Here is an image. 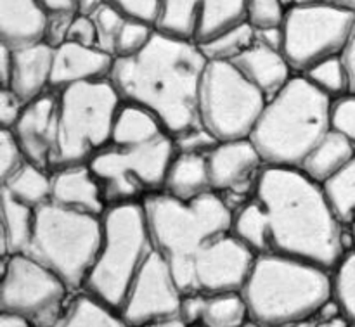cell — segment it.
I'll list each match as a JSON object with an SVG mask.
<instances>
[{
	"label": "cell",
	"instance_id": "obj_20",
	"mask_svg": "<svg viewBox=\"0 0 355 327\" xmlns=\"http://www.w3.org/2000/svg\"><path fill=\"white\" fill-rule=\"evenodd\" d=\"M54 51L55 48L45 42L12 51V73L6 89L16 94L24 104L33 103L38 97L52 92Z\"/></svg>",
	"mask_w": 355,
	"mask_h": 327
},
{
	"label": "cell",
	"instance_id": "obj_47",
	"mask_svg": "<svg viewBox=\"0 0 355 327\" xmlns=\"http://www.w3.org/2000/svg\"><path fill=\"white\" fill-rule=\"evenodd\" d=\"M49 14L76 12V0H38Z\"/></svg>",
	"mask_w": 355,
	"mask_h": 327
},
{
	"label": "cell",
	"instance_id": "obj_40",
	"mask_svg": "<svg viewBox=\"0 0 355 327\" xmlns=\"http://www.w3.org/2000/svg\"><path fill=\"white\" fill-rule=\"evenodd\" d=\"M173 139V144H175L177 152H186V154H201L207 156L211 149L215 148L220 142L215 141L201 123L194 125L189 130L182 132V134L175 135Z\"/></svg>",
	"mask_w": 355,
	"mask_h": 327
},
{
	"label": "cell",
	"instance_id": "obj_3",
	"mask_svg": "<svg viewBox=\"0 0 355 327\" xmlns=\"http://www.w3.org/2000/svg\"><path fill=\"white\" fill-rule=\"evenodd\" d=\"M250 319L263 327L312 322L333 300L331 272L283 256H257L241 290Z\"/></svg>",
	"mask_w": 355,
	"mask_h": 327
},
{
	"label": "cell",
	"instance_id": "obj_33",
	"mask_svg": "<svg viewBox=\"0 0 355 327\" xmlns=\"http://www.w3.org/2000/svg\"><path fill=\"white\" fill-rule=\"evenodd\" d=\"M333 300L343 317L355 327V249H347L343 258L331 272Z\"/></svg>",
	"mask_w": 355,
	"mask_h": 327
},
{
	"label": "cell",
	"instance_id": "obj_31",
	"mask_svg": "<svg viewBox=\"0 0 355 327\" xmlns=\"http://www.w3.org/2000/svg\"><path fill=\"white\" fill-rule=\"evenodd\" d=\"M255 42V28L248 21H245V23L224 31L218 37L211 38L207 44L200 45V48L208 61L232 62L238 55L248 51Z\"/></svg>",
	"mask_w": 355,
	"mask_h": 327
},
{
	"label": "cell",
	"instance_id": "obj_19",
	"mask_svg": "<svg viewBox=\"0 0 355 327\" xmlns=\"http://www.w3.org/2000/svg\"><path fill=\"white\" fill-rule=\"evenodd\" d=\"M52 204L76 213L103 217L107 210L103 189L90 165L52 170Z\"/></svg>",
	"mask_w": 355,
	"mask_h": 327
},
{
	"label": "cell",
	"instance_id": "obj_29",
	"mask_svg": "<svg viewBox=\"0 0 355 327\" xmlns=\"http://www.w3.org/2000/svg\"><path fill=\"white\" fill-rule=\"evenodd\" d=\"M54 327H132L123 315L87 293H76Z\"/></svg>",
	"mask_w": 355,
	"mask_h": 327
},
{
	"label": "cell",
	"instance_id": "obj_26",
	"mask_svg": "<svg viewBox=\"0 0 355 327\" xmlns=\"http://www.w3.org/2000/svg\"><path fill=\"white\" fill-rule=\"evenodd\" d=\"M37 211L14 200L9 193L0 189V245L2 260L9 256L24 255L28 251L35 231Z\"/></svg>",
	"mask_w": 355,
	"mask_h": 327
},
{
	"label": "cell",
	"instance_id": "obj_49",
	"mask_svg": "<svg viewBox=\"0 0 355 327\" xmlns=\"http://www.w3.org/2000/svg\"><path fill=\"white\" fill-rule=\"evenodd\" d=\"M295 6H302V3H321V6H335L342 7V9H349L355 12V0H293Z\"/></svg>",
	"mask_w": 355,
	"mask_h": 327
},
{
	"label": "cell",
	"instance_id": "obj_23",
	"mask_svg": "<svg viewBox=\"0 0 355 327\" xmlns=\"http://www.w3.org/2000/svg\"><path fill=\"white\" fill-rule=\"evenodd\" d=\"M232 64L257 90L266 96L267 100L279 94L295 76L283 52L266 47L259 42L238 55Z\"/></svg>",
	"mask_w": 355,
	"mask_h": 327
},
{
	"label": "cell",
	"instance_id": "obj_14",
	"mask_svg": "<svg viewBox=\"0 0 355 327\" xmlns=\"http://www.w3.org/2000/svg\"><path fill=\"white\" fill-rule=\"evenodd\" d=\"M182 300L184 294L168 263L153 249L118 312L132 327H144L179 319Z\"/></svg>",
	"mask_w": 355,
	"mask_h": 327
},
{
	"label": "cell",
	"instance_id": "obj_41",
	"mask_svg": "<svg viewBox=\"0 0 355 327\" xmlns=\"http://www.w3.org/2000/svg\"><path fill=\"white\" fill-rule=\"evenodd\" d=\"M76 17V12H55L49 14L47 30H45L44 42L51 45L52 48L61 47L68 40V31L71 28L73 19Z\"/></svg>",
	"mask_w": 355,
	"mask_h": 327
},
{
	"label": "cell",
	"instance_id": "obj_24",
	"mask_svg": "<svg viewBox=\"0 0 355 327\" xmlns=\"http://www.w3.org/2000/svg\"><path fill=\"white\" fill-rule=\"evenodd\" d=\"M165 135H168V132L151 111L121 100V106L114 118L110 148H141L159 141Z\"/></svg>",
	"mask_w": 355,
	"mask_h": 327
},
{
	"label": "cell",
	"instance_id": "obj_21",
	"mask_svg": "<svg viewBox=\"0 0 355 327\" xmlns=\"http://www.w3.org/2000/svg\"><path fill=\"white\" fill-rule=\"evenodd\" d=\"M49 12L38 0H0V45L10 51L42 44Z\"/></svg>",
	"mask_w": 355,
	"mask_h": 327
},
{
	"label": "cell",
	"instance_id": "obj_43",
	"mask_svg": "<svg viewBox=\"0 0 355 327\" xmlns=\"http://www.w3.org/2000/svg\"><path fill=\"white\" fill-rule=\"evenodd\" d=\"M66 42L85 45V47H97V31L94 21L90 17H83L76 14L68 31V40Z\"/></svg>",
	"mask_w": 355,
	"mask_h": 327
},
{
	"label": "cell",
	"instance_id": "obj_13",
	"mask_svg": "<svg viewBox=\"0 0 355 327\" xmlns=\"http://www.w3.org/2000/svg\"><path fill=\"white\" fill-rule=\"evenodd\" d=\"M257 255L232 232L191 262L177 284L187 294L241 293Z\"/></svg>",
	"mask_w": 355,
	"mask_h": 327
},
{
	"label": "cell",
	"instance_id": "obj_38",
	"mask_svg": "<svg viewBox=\"0 0 355 327\" xmlns=\"http://www.w3.org/2000/svg\"><path fill=\"white\" fill-rule=\"evenodd\" d=\"M329 123L333 132L343 135L355 145V94H347L331 100Z\"/></svg>",
	"mask_w": 355,
	"mask_h": 327
},
{
	"label": "cell",
	"instance_id": "obj_34",
	"mask_svg": "<svg viewBox=\"0 0 355 327\" xmlns=\"http://www.w3.org/2000/svg\"><path fill=\"white\" fill-rule=\"evenodd\" d=\"M155 33L156 28L127 19L118 35L116 45H114V59H127L137 55L151 44Z\"/></svg>",
	"mask_w": 355,
	"mask_h": 327
},
{
	"label": "cell",
	"instance_id": "obj_22",
	"mask_svg": "<svg viewBox=\"0 0 355 327\" xmlns=\"http://www.w3.org/2000/svg\"><path fill=\"white\" fill-rule=\"evenodd\" d=\"M179 319L189 327H241L250 314L241 293L187 294Z\"/></svg>",
	"mask_w": 355,
	"mask_h": 327
},
{
	"label": "cell",
	"instance_id": "obj_27",
	"mask_svg": "<svg viewBox=\"0 0 355 327\" xmlns=\"http://www.w3.org/2000/svg\"><path fill=\"white\" fill-rule=\"evenodd\" d=\"M210 193L207 156L177 152L166 173L163 194L179 201H193Z\"/></svg>",
	"mask_w": 355,
	"mask_h": 327
},
{
	"label": "cell",
	"instance_id": "obj_45",
	"mask_svg": "<svg viewBox=\"0 0 355 327\" xmlns=\"http://www.w3.org/2000/svg\"><path fill=\"white\" fill-rule=\"evenodd\" d=\"M340 58H342L343 66H345L347 69V75H349L350 94H355V26L349 42H347L345 48H343L342 54H340Z\"/></svg>",
	"mask_w": 355,
	"mask_h": 327
},
{
	"label": "cell",
	"instance_id": "obj_37",
	"mask_svg": "<svg viewBox=\"0 0 355 327\" xmlns=\"http://www.w3.org/2000/svg\"><path fill=\"white\" fill-rule=\"evenodd\" d=\"M97 31V48L114 58V45L125 24V17L106 2V6L92 17Z\"/></svg>",
	"mask_w": 355,
	"mask_h": 327
},
{
	"label": "cell",
	"instance_id": "obj_44",
	"mask_svg": "<svg viewBox=\"0 0 355 327\" xmlns=\"http://www.w3.org/2000/svg\"><path fill=\"white\" fill-rule=\"evenodd\" d=\"M257 42L266 47L274 48V51L283 52L284 45V31L283 26H272V28H262V30H255Z\"/></svg>",
	"mask_w": 355,
	"mask_h": 327
},
{
	"label": "cell",
	"instance_id": "obj_5",
	"mask_svg": "<svg viewBox=\"0 0 355 327\" xmlns=\"http://www.w3.org/2000/svg\"><path fill=\"white\" fill-rule=\"evenodd\" d=\"M149 234L175 281L194 258L234 232V210L218 194L179 201L159 193L142 201Z\"/></svg>",
	"mask_w": 355,
	"mask_h": 327
},
{
	"label": "cell",
	"instance_id": "obj_2",
	"mask_svg": "<svg viewBox=\"0 0 355 327\" xmlns=\"http://www.w3.org/2000/svg\"><path fill=\"white\" fill-rule=\"evenodd\" d=\"M208 59L200 45L156 30L134 58L114 59L111 83L123 103L151 111L170 137L198 125V97Z\"/></svg>",
	"mask_w": 355,
	"mask_h": 327
},
{
	"label": "cell",
	"instance_id": "obj_52",
	"mask_svg": "<svg viewBox=\"0 0 355 327\" xmlns=\"http://www.w3.org/2000/svg\"><path fill=\"white\" fill-rule=\"evenodd\" d=\"M144 327H189L187 324H184L180 319H170V321H162V322H155V324H149Z\"/></svg>",
	"mask_w": 355,
	"mask_h": 327
},
{
	"label": "cell",
	"instance_id": "obj_53",
	"mask_svg": "<svg viewBox=\"0 0 355 327\" xmlns=\"http://www.w3.org/2000/svg\"><path fill=\"white\" fill-rule=\"evenodd\" d=\"M241 327H263V326L259 324V322H257V321H253V319H248V321H246Z\"/></svg>",
	"mask_w": 355,
	"mask_h": 327
},
{
	"label": "cell",
	"instance_id": "obj_42",
	"mask_svg": "<svg viewBox=\"0 0 355 327\" xmlns=\"http://www.w3.org/2000/svg\"><path fill=\"white\" fill-rule=\"evenodd\" d=\"M26 104L9 89H0V130H12Z\"/></svg>",
	"mask_w": 355,
	"mask_h": 327
},
{
	"label": "cell",
	"instance_id": "obj_11",
	"mask_svg": "<svg viewBox=\"0 0 355 327\" xmlns=\"http://www.w3.org/2000/svg\"><path fill=\"white\" fill-rule=\"evenodd\" d=\"M354 26V10L321 3L291 7L283 23V54L295 75L342 54Z\"/></svg>",
	"mask_w": 355,
	"mask_h": 327
},
{
	"label": "cell",
	"instance_id": "obj_25",
	"mask_svg": "<svg viewBox=\"0 0 355 327\" xmlns=\"http://www.w3.org/2000/svg\"><path fill=\"white\" fill-rule=\"evenodd\" d=\"M354 158L355 145L352 142L329 130L302 163L300 172L319 186L326 187L354 161Z\"/></svg>",
	"mask_w": 355,
	"mask_h": 327
},
{
	"label": "cell",
	"instance_id": "obj_8",
	"mask_svg": "<svg viewBox=\"0 0 355 327\" xmlns=\"http://www.w3.org/2000/svg\"><path fill=\"white\" fill-rule=\"evenodd\" d=\"M58 94V149L52 170L89 165L110 148L121 99L111 80L78 83Z\"/></svg>",
	"mask_w": 355,
	"mask_h": 327
},
{
	"label": "cell",
	"instance_id": "obj_17",
	"mask_svg": "<svg viewBox=\"0 0 355 327\" xmlns=\"http://www.w3.org/2000/svg\"><path fill=\"white\" fill-rule=\"evenodd\" d=\"M10 132L28 161L52 172L58 149V94L49 92L26 104Z\"/></svg>",
	"mask_w": 355,
	"mask_h": 327
},
{
	"label": "cell",
	"instance_id": "obj_36",
	"mask_svg": "<svg viewBox=\"0 0 355 327\" xmlns=\"http://www.w3.org/2000/svg\"><path fill=\"white\" fill-rule=\"evenodd\" d=\"M246 21L255 30L283 26L288 9L283 0H245Z\"/></svg>",
	"mask_w": 355,
	"mask_h": 327
},
{
	"label": "cell",
	"instance_id": "obj_1",
	"mask_svg": "<svg viewBox=\"0 0 355 327\" xmlns=\"http://www.w3.org/2000/svg\"><path fill=\"white\" fill-rule=\"evenodd\" d=\"M234 234L257 256L302 260L329 272L349 249L326 189L295 168H263L234 211Z\"/></svg>",
	"mask_w": 355,
	"mask_h": 327
},
{
	"label": "cell",
	"instance_id": "obj_10",
	"mask_svg": "<svg viewBox=\"0 0 355 327\" xmlns=\"http://www.w3.org/2000/svg\"><path fill=\"white\" fill-rule=\"evenodd\" d=\"M177 154L175 144L165 135L141 148H107L89 163L103 189L107 208L142 203L163 193L166 173Z\"/></svg>",
	"mask_w": 355,
	"mask_h": 327
},
{
	"label": "cell",
	"instance_id": "obj_54",
	"mask_svg": "<svg viewBox=\"0 0 355 327\" xmlns=\"http://www.w3.org/2000/svg\"><path fill=\"white\" fill-rule=\"evenodd\" d=\"M312 322H302V324H288V326H279V327H311Z\"/></svg>",
	"mask_w": 355,
	"mask_h": 327
},
{
	"label": "cell",
	"instance_id": "obj_6",
	"mask_svg": "<svg viewBox=\"0 0 355 327\" xmlns=\"http://www.w3.org/2000/svg\"><path fill=\"white\" fill-rule=\"evenodd\" d=\"M153 249L142 203L110 206L103 215V241L83 293L120 310Z\"/></svg>",
	"mask_w": 355,
	"mask_h": 327
},
{
	"label": "cell",
	"instance_id": "obj_30",
	"mask_svg": "<svg viewBox=\"0 0 355 327\" xmlns=\"http://www.w3.org/2000/svg\"><path fill=\"white\" fill-rule=\"evenodd\" d=\"M324 189L345 232L349 249H355V158Z\"/></svg>",
	"mask_w": 355,
	"mask_h": 327
},
{
	"label": "cell",
	"instance_id": "obj_28",
	"mask_svg": "<svg viewBox=\"0 0 355 327\" xmlns=\"http://www.w3.org/2000/svg\"><path fill=\"white\" fill-rule=\"evenodd\" d=\"M2 189L31 210H40L52 200V172L26 163L19 172L2 182Z\"/></svg>",
	"mask_w": 355,
	"mask_h": 327
},
{
	"label": "cell",
	"instance_id": "obj_15",
	"mask_svg": "<svg viewBox=\"0 0 355 327\" xmlns=\"http://www.w3.org/2000/svg\"><path fill=\"white\" fill-rule=\"evenodd\" d=\"M245 21V0H165L158 30L203 45Z\"/></svg>",
	"mask_w": 355,
	"mask_h": 327
},
{
	"label": "cell",
	"instance_id": "obj_12",
	"mask_svg": "<svg viewBox=\"0 0 355 327\" xmlns=\"http://www.w3.org/2000/svg\"><path fill=\"white\" fill-rule=\"evenodd\" d=\"M73 297L55 274L28 255L3 258L0 312L19 315L33 327H54Z\"/></svg>",
	"mask_w": 355,
	"mask_h": 327
},
{
	"label": "cell",
	"instance_id": "obj_50",
	"mask_svg": "<svg viewBox=\"0 0 355 327\" xmlns=\"http://www.w3.org/2000/svg\"><path fill=\"white\" fill-rule=\"evenodd\" d=\"M0 327H33V326H31L26 319L19 317V315L0 312Z\"/></svg>",
	"mask_w": 355,
	"mask_h": 327
},
{
	"label": "cell",
	"instance_id": "obj_46",
	"mask_svg": "<svg viewBox=\"0 0 355 327\" xmlns=\"http://www.w3.org/2000/svg\"><path fill=\"white\" fill-rule=\"evenodd\" d=\"M10 73H12V51L6 45H0V89L9 85Z\"/></svg>",
	"mask_w": 355,
	"mask_h": 327
},
{
	"label": "cell",
	"instance_id": "obj_39",
	"mask_svg": "<svg viewBox=\"0 0 355 327\" xmlns=\"http://www.w3.org/2000/svg\"><path fill=\"white\" fill-rule=\"evenodd\" d=\"M26 163L23 149L10 130H0V184L19 172Z\"/></svg>",
	"mask_w": 355,
	"mask_h": 327
},
{
	"label": "cell",
	"instance_id": "obj_4",
	"mask_svg": "<svg viewBox=\"0 0 355 327\" xmlns=\"http://www.w3.org/2000/svg\"><path fill=\"white\" fill-rule=\"evenodd\" d=\"M331 99L302 75H295L267 100L250 141L266 166L300 170L312 149L331 130Z\"/></svg>",
	"mask_w": 355,
	"mask_h": 327
},
{
	"label": "cell",
	"instance_id": "obj_48",
	"mask_svg": "<svg viewBox=\"0 0 355 327\" xmlns=\"http://www.w3.org/2000/svg\"><path fill=\"white\" fill-rule=\"evenodd\" d=\"M104 6H106V0H76V14L92 19Z\"/></svg>",
	"mask_w": 355,
	"mask_h": 327
},
{
	"label": "cell",
	"instance_id": "obj_32",
	"mask_svg": "<svg viewBox=\"0 0 355 327\" xmlns=\"http://www.w3.org/2000/svg\"><path fill=\"white\" fill-rule=\"evenodd\" d=\"M302 76L331 100L350 94L349 75L340 55L319 62Z\"/></svg>",
	"mask_w": 355,
	"mask_h": 327
},
{
	"label": "cell",
	"instance_id": "obj_9",
	"mask_svg": "<svg viewBox=\"0 0 355 327\" xmlns=\"http://www.w3.org/2000/svg\"><path fill=\"white\" fill-rule=\"evenodd\" d=\"M267 99L232 62L208 61L198 97V121L217 142L252 137Z\"/></svg>",
	"mask_w": 355,
	"mask_h": 327
},
{
	"label": "cell",
	"instance_id": "obj_35",
	"mask_svg": "<svg viewBox=\"0 0 355 327\" xmlns=\"http://www.w3.org/2000/svg\"><path fill=\"white\" fill-rule=\"evenodd\" d=\"M125 19L149 24L158 30L165 0H106Z\"/></svg>",
	"mask_w": 355,
	"mask_h": 327
},
{
	"label": "cell",
	"instance_id": "obj_16",
	"mask_svg": "<svg viewBox=\"0 0 355 327\" xmlns=\"http://www.w3.org/2000/svg\"><path fill=\"white\" fill-rule=\"evenodd\" d=\"M263 168L266 163L250 139L220 142L207 154L211 193L224 197L231 208L232 201H238L236 210L248 200Z\"/></svg>",
	"mask_w": 355,
	"mask_h": 327
},
{
	"label": "cell",
	"instance_id": "obj_7",
	"mask_svg": "<svg viewBox=\"0 0 355 327\" xmlns=\"http://www.w3.org/2000/svg\"><path fill=\"white\" fill-rule=\"evenodd\" d=\"M103 241V217L76 213L49 203L37 210L30 258L82 293Z\"/></svg>",
	"mask_w": 355,
	"mask_h": 327
},
{
	"label": "cell",
	"instance_id": "obj_51",
	"mask_svg": "<svg viewBox=\"0 0 355 327\" xmlns=\"http://www.w3.org/2000/svg\"><path fill=\"white\" fill-rule=\"evenodd\" d=\"M311 327H354L347 321L343 315H338L335 319H328V321H314Z\"/></svg>",
	"mask_w": 355,
	"mask_h": 327
},
{
	"label": "cell",
	"instance_id": "obj_18",
	"mask_svg": "<svg viewBox=\"0 0 355 327\" xmlns=\"http://www.w3.org/2000/svg\"><path fill=\"white\" fill-rule=\"evenodd\" d=\"M113 66V55L101 48L66 42L54 51L51 90L61 92L78 83L110 80Z\"/></svg>",
	"mask_w": 355,
	"mask_h": 327
}]
</instances>
